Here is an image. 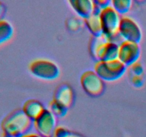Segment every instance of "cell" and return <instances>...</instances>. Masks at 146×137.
<instances>
[{"label":"cell","instance_id":"cell-2","mask_svg":"<svg viewBox=\"0 0 146 137\" xmlns=\"http://www.w3.org/2000/svg\"><path fill=\"white\" fill-rule=\"evenodd\" d=\"M29 70L33 76L43 81H54L61 74L59 67L55 62L44 59H38L31 61Z\"/></svg>","mask_w":146,"mask_h":137},{"label":"cell","instance_id":"cell-18","mask_svg":"<svg viewBox=\"0 0 146 137\" xmlns=\"http://www.w3.org/2000/svg\"><path fill=\"white\" fill-rule=\"evenodd\" d=\"M131 84H133L134 87L135 88H141V87L143 86L144 81L145 79L143 78V76H131Z\"/></svg>","mask_w":146,"mask_h":137},{"label":"cell","instance_id":"cell-8","mask_svg":"<svg viewBox=\"0 0 146 137\" xmlns=\"http://www.w3.org/2000/svg\"><path fill=\"white\" fill-rule=\"evenodd\" d=\"M141 51L139 44L123 41L119 44L118 59L126 67H131L138 62Z\"/></svg>","mask_w":146,"mask_h":137},{"label":"cell","instance_id":"cell-17","mask_svg":"<svg viewBox=\"0 0 146 137\" xmlns=\"http://www.w3.org/2000/svg\"><path fill=\"white\" fill-rule=\"evenodd\" d=\"M131 74L133 76H143L144 74V68L143 66L139 62L134 64L133 65L130 67Z\"/></svg>","mask_w":146,"mask_h":137},{"label":"cell","instance_id":"cell-15","mask_svg":"<svg viewBox=\"0 0 146 137\" xmlns=\"http://www.w3.org/2000/svg\"><path fill=\"white\" fill-rule=\"evenodd\" d=\"M49 110L54 114L56 117L64 118L68 112V108L63 104L52 100L49 104Z\"/></svg>","mask_w":146,"mask_h":137},{"label":"cell","instance_id":"cell-13","mask_svg":"<svg viewBox=\"0 0 146 137\" xmlns=\"http://www.w3.org/2000/svg\"><path fill=\"white\" fill-rule=\"evenodd\" d=\"M12 24L5 19L0 21V46L9 41L14 35Z\"/></svg>","mask_w":146,"mask_h":137},{"label":"cell","instance_id":"cell-16","mask_svg":"<svg viewBox=\"0 0 146 137\" xmlns=\"http://www.w3.org/2000/svg\"><path fill=\"white\" fill-rule=\"evenodd\" d=\"M53 137H85L82 134L71 131L64 126H58Z\"/></svg>","mask_w":146,"mask_h":137},{"label":"cell","instance_id":"cell-21","mask_svg":"<svg viewBox=\"0 0 146 137\" xmlns=\"http://www.w3.org/2000/svg\"><path fill=\"white\" fill-rule=\"evenodd\" d=\"M6 11H7V7H6L5 4L2 1H0V21L4 19Z\"/></svg>","mask_w":146,"mask_h":137},{"label":"cell","instance_id":"cell-19","mask_svg":"<svg viewBox=\"0 0 146 137\" xmlns=\"http://www.w3.org/2000/svg\"><path fill=\"white\" fill-rule=\"evenodd\" d=\"M94 2L96 7L102 11V10L111 7L112 1H110V0H96V1H94Z\"/></svg>","mask_w":146,"mask_h":137},{"label":"cell","instance_id":"cell-10","mask_svg":"<svg viewBox=\"0 0 146 137\" xmlns=\"http://www.w3.org/2000/svg\"><path fill=\"white\" fill-rule=\"evenodd\" d=\"M68 4L81 18L86 19L95 11V4L91 0H71Z\"/></svg>","mask_w":146,"mask_h":137},{"label":"cell","instance_id":"cell-22","mask_svg":"<svg viewBox=\"0 0 146 137\" xmlns=\"http://www.w3.org/2000/svg\"><path fill=\"white\" fill-rule=\"evenodd\" d=\"M22 137H43V136H41L40 135V134H38V133H29V134L23 136Z\"/></svg>","mask_w":146,"mask_h":137},{"label":"cell","instance_id":"cell-6","mask_svg":"<svg viewBox=\"0 0 146 137\" xmlns=\"http://www.w3.org/2000/svg\"><path fill=\"white\" fill-rule=\"evenodd\" d=\"M36 133L43 137H53L56 129V117L48 108H45L34 121Z\"/></svg>","mask_w":146,"mask_h":137},{"label":"cell","instance_id":"cell-12","mask_svg":"<svg viewBox=\"0 0 146 137\" xmlns=\"http://www.w3.org/2000/svg\"><path fill=\"white\" fill-rule=\"evenodd\" d=\"M45 109L44 105L40 101L35 99H29L23 105L22 110L26 115L33 121Z\"/></svg>","mask_w":146,"mask_h":137},{"label":"cell","instance_id":"cell-20","mask_svg":"<svg viewBox=\"0 0 146 137\" xmlns=\"http://www.w3.org/2000/svg\"><path fill=\"white\" fill-rule=\"evenodd\" d=\"M81 23L78 19H71L68 21V27L70 30L75 31V30L78 29V27H81Z\"/></svg>","mask_w":146,"mask_h":137},{"label":"cell","instance_id":"cell-11","mask_svg":"<svg viewBox=\"0 0 146 137\" xmlns=\"http://www.w3.org/2000/svg\"><path fill=\"white\" fill-rule=\"evenodd\" d=\"M101 10L96 8L95 6V11L89 17L84 19L85 24L86 25L88 31L91 33L92 37H100L104 35L102 24H101L100 13Z\"/></svg>","mask_w":146,"mask_h":137},{"label":"cell","instance_id":"cell-3","mask_svg":"<svg viewBox=\"0 0 146 137\" xmlns=\"http://www.w3.org/2000/svg\"><path fill=\"white\" fill-rule=\"evenodd\" d=\"M127 67L118 59L110 61H97L94 66V71L104 81L113 82L123 76Z\"/></svg>","mask_w":146,"mask_h":137},{"label":"cell","instance_id":"cell-4","mask_svg":"<svg viewBox=\"0 0 146 137\" xmlns=\"http://www.w3.org/2000/svg\"><path fill=\"white\" fill-rule=\"evenodd\" d=\"M100 17L104 35L109 41L115 42V39L121 37L118 34L121 21V15L111 6L101 11Z\"/></svg>","mask_w":146,"mask_h":137},{"label":"cell","instance_id":"cell-9","mask_svg":"<svg viewBox=\"0 0 146 137\" xmlns=\"http://www.w3.org/2000/svg\"><path fill=\"white\" fill-rule=\"evenodd\" d=\"M74 90L70 85L67 84H61L56 88L53 100L69 108L74 103Z\"/></svg>","mask_w":146,"mask_h":137},{"label":"cell","instance_id":"cell-1","mask_svg":"<svg viewBox=\"0 0 146 137\" xmlns=\"http://www.w3.org/2000/svg\"><path fill=\"white\" fill-rule=\"evenodd\" d=\"M34 121L22 109H17L9 114L1 123L2 137H22L30 133Z\"/></svg>","mask_w":146,"mask_h":137},{"label":"cell","instance_id":"cell-7","mask_svg":"<svg viewBox=\"0 0 146 137\" xmlns=\"http://www.w3.org/2000/svg\"><path fill=\"white\" fill-rule=\"evenodd\" d=\"M118 34L123 41L139 44L143 37L141 29L138 23L129 17H121Z\"/></svg>","mask_w":146,"mask_h":137},{"label":"cell","instance_id":"cell-5","mask_svg":"<svg viewBox=\"0 0 146 137\" xmlns=\"http://www.w3.org/2000/svg\"><path fill=\"white\" fill-rule=\"evenodd\" d=\"M81 84L87 94L93 97L102 95L105 90L104 81L94 71L88 70L81 76Z\"/></svg>","mask_w":146,"mask_h":137},{"label":"cell","instance_id":"cell-14","mask_svg":"<svg viewBox=\"0 0 146 137\" xmlns=\"http://www.w3.org/2000/svg\"><path fill=\"white\" fill-rule=\"evenodd\" d=\"M132 1L131 0H113L111 7L120 14H125L129 11L132 7Z\"/></svg>","mask_w":146,"mask_h":137}]
</instances>
